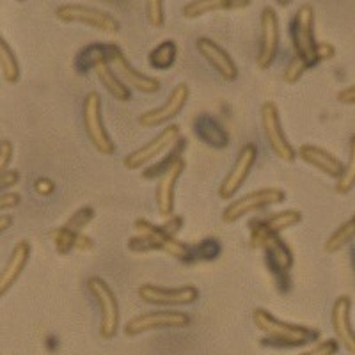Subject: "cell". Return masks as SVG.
<instances>
[{
	"mask_svg": "<svg viewBox=\"0 0 355 355\" xmlns=\"http://www.w3.org/2000/svg\"><path fill=\"white\" fill-rule=\"evenodd\" d=\"M94 75H96L98 82L103 85L107 93L117 101H130L132 100V89L117 77V73L114 71V68L110 66L109 61H98L93 68Z\"/></svg>",
	"mask_w": 355,
	"mask_h": 355,
	"instance_id": "cell-24",
	"label": "cell"
},
{
	"mask_svg": "<svg viewBox=\"0 0 355 355\" xmlns=\"http://www.w3.org/2000/svg\"><path fill=\"white\" fill-rule=\"evenodd\" d=\"M12 226V217L11 215H0V234L8 231Z\"/></svg>",
	"mask_w": 355,
	"mask_h": 355,
	"instance_id": "cell-46",
	"label": "cell"
},
{
	"mask_svg": "<svg viewBox=\"0 0 355 355\" xmlns=\"http://www.w3.org/2000/svg\"><path fill=\"white\" fill-rule=\"evenodd\" d=\"M189 98L190 87L185 82H180V84H176L171 89L169 96L164 101V105L146 110L144 114L139 116V125L144 126V128H158L162 125H171V121L176 119L180 112L185 109Z\"/></svg>",
	"mask_w": 355,
	"mask_h": 355,
	"instance_id": "cell-13",
	"label": "cell"
},
{
	"mask_svg": "<svg viewBox=\"0 0 355 355\" xmlns=\"http://www.w3.org/2000/svg\"><path fill=\"white\" fill-rule=\"evenodd\" d=\"M78 234L80 233H75V231L68 230L66 226H61L50 233V239H52L55 250L59 254H68V252H71V250L75 249Z\"/></svg>",
	"mask_w": 355,
	"mask_h": 355,
	"instance_id": "cell-32",
	"label": "cell"
},
{
	"mask_svg": "<svg viewBox=\"0 0 355 355\" xmlns=\"http://www.w3.org/2000/svg\"><path fill=\"white\" fill-rule=\"evenodd\" d=\"M0 71L2 77L9 84H17L20 80V64H18V57L15 55L12 49L6 43V40L0 36Z\"/></svg>",
	"mask_w": 355,
	"mask_h": 355,
	"instance_id": "cell-30",
	"label": "cell"
},
{
	"mask_svg": "<svg viewBox=\"0 0 355 355\" xmlns=\"http://www.w3.org/2000/svg\"><path fill=\"white\" fill-rule=\"evenodd\" d=\"M146 18L150 21L151 27L162 28L166 25V17H164V2L162 0H150L146 4Z\"/></svg>",
	"mask_w": 355,
	"mask_h": 355,
	"instance_id": "cell-36",
	"label": "cell"
},
{
	"mask_svg": "<svg viewBox=\"0 0 355 355\" xmlns=\"http://www.w3.org/2000/svg\"><path fill=\"white\" fill-rule=\"evenodd\" d=\"M185 158H178L173 166L158 178L155 201H157V211L162 218H169L174 214V199H176L178 180L182 178L185 171Z\"/></svg>",
	"mask_w": 355,
	"mask_h": 355,
	"instance_id": "cell-20",
	"label": "cell"
},
{
	"mask_svg": "<svg viewBox=\"0 0 355 355\" xmlns=\"http://www.w3.org/2000/svg\"><path fill=\"white\" fill-rule=\"evenodd\" d=\"M309 69V66H307L306 61H302L300 57L293 55L290 59V62H288V66L284 68V73H283V80L286 82V84H297V82L302 78L304 73Z\"/></svg>",
	"mask_w": 355,
	"mask_h": 355,
	"instance_id": "cell-35",
	"label": "cell"
},
{
	"mask_svg": "<svg viewBox=\"0 0 355 355\" xmlns=\"http://www.w3.org/2000/svg\"><path fill=\"white\" fill-rule=\"evenodd\" d=\"M75 249L82 250V252H87V250H93L94 249V242L93 239H89L87 234H78L77 243H75Z\"/></svg>",
	"mask_w": 355,
	"mask_h": 355,
	"instance_id": "cell-45",
	"label": "cell"
},
{
	"mask_svg": "<svg viewBox=\"0 0 355 355\" xmlns=\"http://www.w3.org/2000/svg\"><path fill=\"white\" fill-rule=\"evenodd\" d=\"M190 323H192V318L183 311H148V313H141V315L130 318L123 327V334L126 338H137L146 332L160 331V329H185Z\"/></svg>",
	"mask_w": 355,
	"mask_h": 355,
	"instance_id": "cell-6",
	"label": "cell"
},
{
	"mask_svg": "<svg viewBox=\"0 0 355 355\" xmlns=\"http://www.w3.org/2000/svg\"><path fill=\"white\" fill-rule=\"evenodd\" d=\"M31 243L27 240H21L15 245L11 256H9L8 263L4 268L0 270V299L15 286L21 274H24L25 266H27L28 259H31Z\"/></svg>",
	"mask_w": 355,
	"mask_h": 355,
	"instance_id": "cell-22",
	"label": "cell"
},
{
	"mask_svg": "<svg viewBox=\"0 0 355 355\" xmlns=\"http://www.w3.org/2000/svg\"><path fill=\"white\" fill-rule=\"evenodd\" d=\"M355 187V135L350 137L348 144V160L345 164V169L341 178L336 182V192L341 196L350 194Z\"/></svg>",
	"mask_w": 355,
	"mask_h": 355,
	"instance_id": "cell-31",
	"label": "cell"
},
{
	"mask_svg": "<svg viewBox=\"0 0 355 355\" xmlns=\"http://www.w3.org/2000/svg\"><path fill=\"white\" fill-rule=\"evenodd\" d=\"M82 123H84L85 135L94 150L101 155L116 153V144L109 135L103 123V112H101V96L96 91L85 94L84 105H82Z\"/></svg>",
	"mask_w": 355,
	"mask_h": 355,
	"instance_id": "cell-5",
	"label": "cell"
},
{
	"mask_svg": "<svg viewBox=\"0 0 355 355\" xmlns=\"http://www.w3.org/2000/svg\"><path fill=\"white\" fill-rule=\"evenodd\" d=\"M290 37L295 55L306 61L309 68L318 64L316 61L318 41L315 36V8L313 4H302L297 8L290 24Z\"/></svg>",
	"mask_w": 355,
	"mask_h": 355,
	"instance_id": "cell-3",
	"label": "cell"
},
{
	"mask_svg": "<svg viewBox=\"0 0 355 355\" xmlns=\"http://www.w3.org/2000/svg\"><path fill=\"white\" fill-rule=\"evenodd\" d=\"M284 201H286V192L283 189H277V187H265V189L252 190L249 194H243L242 198L231 201L230 206L224 208L222 222L224 224H233V222L245 217L247 214L259 211L263 208H268V206L281 205Z\"/></svg>",
	"mask_w": 355,
	"mask_h": 355,
	"instance_id": "cell-8",
	"label": "cell"
},
{
	"mask_svg": "<svg viewBox=\"0 0 355 355\" xmlns=\"http://www.w3.org/2000/svg\"><path fill=\"white\" fill-rule=\"evenodd\" d=\"M178 44L173 40L162 41L148 55V64L153 69H169L176 62Z\"/></svg>",
	"mask_w": 355,
	"mask_h": 355,
	"instance_id": "cell-28",
	"label": "cell"
},
{
	"mask_svg": "<svg viewBox=\"0 0 355 355\" xmlns=\"http://www.w3.org/2000/svg\"><path fill=\"white\" fill-rule=\"evenodd\" d=\"M331 325L339 347L350 355H355V331L352 325V299L348 295H339L331 309Z\"/></svg>",
	"mask_w": 355,
	"mask_h": 355,
	"instance_id": "cell-18",
	"label": "cell"
},
{
	"mask_svg": "<svg viewBox=\"0 0 355 355\" xmlns=\"http://www.w3.org/2000/svg\"><path fill=\"white\" fill-rule=\"evenodd\" d=\"M180 137H182V130H180V126L171 123V125H167L158 135H155L150 142H146L144 146H141V148H137V150H133L132 153L126 155V157L123 158V167L128 171L148 167L151 162L157 160L160 155L167 153V151L180 141Z\"/></svg>",
	"mask_w": 355,
	"mask_h": 355,
	"instance_id": "cell-11",
	"label": "cell"
},
{
	"mask_svg": "<svg viewBox=\"0 0 355 355\" xmlns=\"http://www.w3.org/2000/svg\"><path fill=\"white\" fill-rule=\"evenodd\" d=\"M334 55H336L334 44L327 43V41H322V43L318 41V49H316V61H318V64L323 61H329V59H332Z\"/></svg>",
	"mask_w": 355,
	"mask_h": 355,
	"instance_id": "cell-39",
	"label": "cell"
},
{
	"mask_svg": "<svg viewBox=\"0 0 355 355\" xmlns=\"http://www.w3.org/2000/svg\"><path fill=\"white\" fill-rule=\"evenodd\" d=\"M297 157H299L304 164H307V166L313 167V169L320 171V173H323L325 176L332 178V180H336V182H338L339 178H341V174H343V169H345L343 162L339 160L336 155H332L331 151L320 148V146H315V144L299 146Z\"/></svg>",
	"mask_w": 355,
	"mask_h": 355,
	"instance_id": "cell-21",
	"label": "cell"
},
{
	"mask_svg": "<svg viewBox=\"0 0 355 355\" xmlns=\"http://www.w3.org/2000/svg\"><path fill=\"white\" fill-rule=\"evenodd\" d=\"M55 18L62 24H80L114 36L119 33V21L110 12L85 4H62L55 9Z\"/></svg>",
	"mask_w": 355,
	"mask_h": 355,
	"instance_id": "cell-9",
	"label": "cell"
},
{
	"mask_svg": "<svg viewBox=\"0 0 355 355\" xmlns=\"http://www.w3.org/2000/svg\"><path fill=\"white\" fill-rule=\"evenodd\" d=\"M194 261H214L220 256V242L217 239H205L192 247Z\"/></svg>",
	"mask_w": 355,
	"mask_h": 355,
	"instance_id": "cell-33",
	"label": "cell"
},
{
	"mask_svg": "<svg viewBox=\"0 0 355 355\" xmlns=\"http://www.w3.org/2000/svg\"><path fill=\"white\" fill-rule=\"evenodd\" d=\"M338 101L339 103H343V105H355V84L341 89L338 93Z\"/></svg>",
	"mask_w": 355,
	"mask_h": 355,
	"instance_id": "cell-43",
	"label": "cell"
},
{
	"mask_svg": "<svg viewBox=\"0 0 355 355\" xmlns=\"http://www.w3.org/2000/svg\"><path fill=\"white\" fill-rule=\"evenodd\" d=\"M259 119H261V130L265 135L266 142L270 146L272 153L279 158V160L295 162L297 158V150H295L291 142L288 141L286 133H284L283 123H281V116H279V109L274 101H265L259 109Z\"/></svg>",
	"mask_w": 355,
	"mask_h": 355,
	"instance_id": "cell-10",
	"label": "cell"
},
{
	"mask_svg": "<svg viewBox=\"0 0 355 355\" xmlns=\"http://www.w3.org/2000/svg\"><path fill=\"white\" fill-rule=\"evenodd\" d=\"M339 343L336 339H323L320 343H316L311 350L304 352L302 355H338Z\"/></svg>",
	"mask_w": 355,
	"mask_h": 355,
	"instance_id": "cell-37",
	"label": "cell"
},
{
	"mask_svg": "<svg viewBox=\"0 0 355 355\" xmlns=\"http://www.w3.org/2000/svg\"><path fill=\"white\" fill-rule=\"evenodd\" d=\"M252 322L256 329L275 347L300 348L316 343L320 339L318 329L283 322L263 307H256L252 311Z\"/></svg>",
	"mask_w": 355,
	"mask_h": 355,
	"instance_id": "cell-2",
	"label": "cell"
},
{
	"mask_svg": "<svg viewBox=\"0 0 355 355\" xmlns=\"http://www.w3.org/2000/svg\"><path fill=\"white\" fill-rule=\"evenodd\" d=\"M196 49H198L199 55L218 73V77L222 80L234 82L239 78V66L233 61V57L222 49L220 44L215 43L214 40H210V37H198L196 40Z\"/></svg>",
	"mask_w": 355,
	"mask_h": 355,
	"instance_id": "cell-19",
	"label": "cell"
},
{
	"mask_svg": "<svg viewBox=\"0 0 355 355\" xmlns=\"http://www.w3.org/2000/svg\"><path fill=\"white\" fill-rule=\"evenodd\" d=\"M250 6V0H192L183 6V17L189 20L201 18L214 11H234L245 9Z\"/></svg>",
	"mask_w": 355,
	"mask_h": 355,
	"instance_id": "cell-25",
	"label": "cell"
},
{
	"mask_svg": "<svg viewBox=\"0 0 355 355\" xmlns=\"http://www.w3.org/2000/svg\"><path fill=\"white\" fill-rule=\"evenodd\" d=\"M279 17L272 6H265L259 15V50L256 55V66L265 71L275 61L279 49Z\"/></svg>",
	"mask_w": 355,
	"mask_h": 355,
	"instance_id": "cell-14",
	"label": "cell"
},
{
	"mask_svg": "<svg viewBox=\"0 0 355 355\" xmlns=\"http://www.w3.org/2000/svg\"><path fill=\"white\" fill-rule=\"evenodd\" d=\"M139 299L150 306L183 307L192 306L199 300V290L194 284H185L178 288L157 286V284H141L137 288Z\"/></svg>",
	"mask_w": 355,
	"mask_h": 355,
	"instance_id": "cell-12",
	"label": "cell"
},
{
	"mask_svg": "<svg viewBox=\"0 0 355 355\" xmlns=\"http://www.w3.org/2000/svg\"><path fill=\"white\" fill-rule=\"evenodd\" d=\"M133 231H135V234L128 239L130 252H137V254L164 252V254L171 256L180 263H185V265L196 263L192 247L167 233L162 226H157L146 218H137L133 224Z\"/></svg>",
	"mask_w": 355,
	"mask_h": 355,
	"instance_id": "cell-1",
	"label": "cell"
},
{
	"mask_svg": "<svg viewBox=\"0 0 355 355\" xmlns=\"http://www.w3.org/2000/svg\"><path fill=\"white\" fill-rule=\"evenodd\" d=\"M259 249L265 252L266 266L274 275L275 286L283 293L290 290V270L293 266V254H291L290 245L284 242L281 234L272 233L259 242L256 250Z\"/></svg>",
	"mask_w": 355,
	"mask_h": 355,
	"instance_id": "cell-7",
	"label": "cell"
},
{
	"mask_svg": "<svg viewBox=\"0 0 355 355\" xmlns=\"http://www.w3.org/2000/svg\"><path fill=\"white\" fill-rule=\"evenodd\" d=\"M15 150H12V144L9 141L0 142V176L4 173H8V166L11 164V158Z\"/></svg>",
	"mask_w": 355,
	"mask_h": 355,
	"instance_id": "cell-38",
	"label": "cell"
},
{
	"mask_svg": "<svg viewBox=\"0 0 355 355\" xmlns=\"http://www.w3.org/2000/svg\"><path fill=\"white\" fill-rule=\"evenodd\" d=\"M256 160H258V148H256V144L249 142V144H245L240 150L231 171L222 180L220 185H218L217 194L222 201H230L236 192H240V189L247 182V178H249L250 171L254 167Z\"/></svg>",
	"mask_w": 355,
	"mask_h": 355,
	"instance_id": "cell-17",
	"label": "cell"
},
{
	"mask_svg": "<svg viewBox=\"0 0 355 355\" xmlns=\"http://www.w3.org/2000/svg\"><path fill=\"white\" fill-rule=\"evenodd\" d=\"M302 222V214L299 210H281L266 217H254L247 222L249 230V245L252 249L259 245L265 236L272 233H281L284 230L297 226Z\"/></svg>",
	"mask_w": 355,
	"mask_h": 355,
	"instance_id": "cell-16",
	"label": "cell"
},
{
	"mask_svg": "<svg viewBox=\"0 0 355 355\" xmlns=\"http://www.w3.org/2000/svg\"><path fill=\"white\" fill-rule=\"evenodd\" d=\"M34 190L40 196H52L53 190H55V183L50 178H37L34 182Z\"/></svg>",
	"mask_w": 355,
	"mask_h": 355,
	"instance_id": "cell-41",
	"label": "cell"
},
{
	"mask_svg": "<svg viewBox=\"0 0 355 355\" xmlns=\"http://www.w3.org/2000/svg\"><path fill=\"white\" fill-rule=\"evenodd\" d=\"M20 182V173L17 169H11L0 176V192L6 189H11L12 185H17Z\"/></svg>",
	"mask_w": 355,
	"mask_h": 355,
	"instance_id": "cell-42",
	"label": "cell"
},
{
	"mask_svg": "<svg viewBox=\"0 0 355 355\" xmlns=\"http://www.w3.org/2000/svg\"><path fill=\"white\" fill-rule=\"evenodd\" d=\"M87 290L94 302L98 304V311H100V329H98L100 338L105 339V341L116 338L117 331H119V323H121V311H119L116 293L105 279L98 277V275L89 277Z\"/></svg>",
	"mask_w": 355,
	"mask_h": 355,
	"instance_id": "cell-4",
	"label": "cell"
},
{
	"mask_svg": "<svg viewBox=\"0 0 355 355\" xmlns=\"http://www.w3.org/2000/svg\"><path fill=\"white\" fill-rule=\"evenodd\" d=\"M112 49V43H93L87 44L75 57V69L80 75L93 71L94 64L98 61H109V53Z\"/></svg>",
	"mask_w": 355,
	"mask_h": 355,
	"instance_id": "cell-26",
	"label": "cell"
},
{
	"mask_svg": "<svg viewBox=\"0 0 355 355\" xmlns=\"http://www.w3.org/2000/svg\"><path fill=\"white\" fill-rule=\"evenodd\" d=\"M93 218H94L93 206H82V208H78V210L68 218V222H66L64 226L68 227V230L75 231V233H80L84 227H87L89 224L93 222Z\"/></svg>",
	"mask_w": 355,
	"mask_h": 355,
	"instance_id": "cell-34",
	"label": "cell"
},
{
	"mask_svg": "<svg viewBox=\"0 0 355 355\" xmlns=\"http://www.w3.org/2000/svg\"><path fill=\"white\" fill-rule=\"evenodd\" d=\"M20 201L21 198L17 192H4V194H0V211L17 208V206L20 205Z\"/></svg>",
	"mask_w": 355,
	"mask_h": 355,
	"instance_id": "cell-40",
	"label": "cell"
},
{
	"mask_svg": "<svg viewBox=\"0 0 355 355\" xmlns=\"http://www.w3.org/2000/svg\"><path fill=\"white\" fill-rule=\"evenodd\" d=\"M194 132L198 139L215 150H226L230 146L231 137L226 128L215 119L214 116L202 114L194 119Z\"/></svg>",
	"mask_w": 355,
	"mask_h": 355,
	"instance_id": "cell-23",
	"label": "cell"
},
{
	"mask_svg": "<svg viewBox=\"0 0 355 355\" xmlns=\"http://www.w3.org/2000/svg\"><path fill=\"white\" fill-rule=\"evenodd\" d=\"M183 226V217H180V215H173V217H169V220H166L164 224H162V227L167 231V233H171L173 236H176L178 231L182 230Z\"/></svg>",
	"mask_w": 355,
	"mask_h": 355,
	"instance_id": "cell-44",
	"label": "cell"
},
{
	"mask_svg": "<svg viewBox=\"0 0 355 355\" xmlns=\"http://www.w3.org/2000/svg\"><path fill=\"white\" fill-rule=\"evenodd\" d=\"M185 148H187V139L182 135V137H180V141H178L173 148H171L169 153L164 157V160H160L158 164H151V166H148L144 171H142V178H144V180H158L162 174L166 173V171L173 166L178 158L183 157V151H185Z\"/></svg>",
	"mask_w": 355,
	"mask_h": 355,
	"instance_id": "cell-27",
	"label": "cell"
},
{
	"mask_svg": "<svg viewBox=\"0 0 355 355\" xmlns=\"http://www.w3.org/2000/svg\"><path fill=\"white\" fill-rule=\"evenodd\" d=\"M109 62L114 68V71L117 73V77L121 78L128 87L135 89L139 93L155 94L162 89V82L158 80V78L144 75V73L139 71L137 68H133V66L130 64L128 57L123 53V50L119 49L116 43H112V49H110Z\"/></svg>",
	"mask_w": 355,
	"mask_h": 355,
	"instance_id": "cell-15",
	"label": "cell"
},
{
	"mask_svg": "<svg viewBox=\"0 0 355 355\" xmlns=\"http://www.w3.org/2000/svg\"><path fill=\"white\" fill-rule=\"evenodd\" d=\"M352 240H355V215H352L345 224H341V226L325 240L323 250H325L327 254H334V252L341 250L343 247H347Z\"/></svg>",
	"mask_w": 355,
	"mask_h": 355,
	"instance_id": "cell-29",
	"label": "cell"
}]
</instances>
